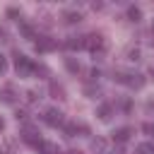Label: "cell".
Returning <instances> with one entry per match:
<instances>
[{"instance_id": "6da1fadb", "label": "cell", "mask_w": 154, "mask_h": 154, "mask_svg": "<svg viewBox=\"0 0 154 154\" xmlns=\"http://www.w3.org/2000/svg\"><path fill=\"white\" fill-rule=\"evenodd\" d=\"M113 77H116L120 84H128L130 89H142V87H144V77L137 75V72H116Z\"/></svg>"}, {"instance_id": "7a4b0ae2", "label": "cell", "mask_w": 154, "mask_h": 154, "mask_svg": "<svg viewBox=\"0 0 154 154\" xmlns=\"http://www.w3.org/2000/svg\"><path fill=\"white\" fill-rule=\"evenodd\" d=\"M14 67H17V75L19 77H29L31 72H36V65L26 55H22V53H14Z\"/></svg>"}, {"instance_id": "3957f363", "label": "cell", "mask_w": 154, "mask_h": 154, "mask_svg": "<svg viewBox=\"0 0 154 154\" xmlns=\"http://www.w3.org/2000/svg\"><path fill=\"white\" fill-rule=\"evenodd\" d=\"M103 46H106V41H103L101 34H89V36H84V48H89L91 53H103Z\"/></svg>"}, {"instance_id": "277c9868", "label": "cell", "mask_w": 154, "mask_h": 154, "mask_svg": "<svg viewBox=\"0 0 154 154\" xmlns=\"http://www.w3.org/2000/svg\"><path fill=\"white\" fill-rule=\"evenodd\" d=\"M43 123L51 125V128H58V125H63V113L58 108H46L43 111Z\"/></svg>"}, {"instance_id": "5b68a950", "label": "cell", "mask_w": 154, "mask_h": 154, "mask_svg": "<svg viewBox=\"0 0 154 154\" xmlns=\"http://www.w3.org/2000/svg\"><path fill=\"white\" fill-rule=\"evenodd\" d=\"M34 48H36V53H51V51L55 48V41H53L51 36H36Z\"/></svg>"}, {"instance_id": "8992f818", "label": "cell", "mask_w": 154, "mask_h": 154, "mask_svg": "<svg viewBox=\"0 0 154 154\" xmlns=\"http://www.w3.org/2000/svg\"><path fill=\"white\" fill-rule=\"evenodd\" d=\"M63 130H65V137H75L77 132H89V128L84 123H67Z\"/></svg>"}, {"instance_id": "52a82bcc", "label": "cell", "mask_w": 154, "mask_h": 154, "mask_svg": "<svg viewBox=\"0 0 154 154\" xmlns=\"http://www.w3.org/2000/svg\"><path fill=\"white\" fill-rule=\"evenodd\" d=\"M22 140H24L26 144H31V147H38V144L43 142V140L38 137V132H36V130H31V128H26V130L22 132Z\"/></svg>"}, {"instance_id": "ba28073f", "label": "cell", "mask_w": 154, "mask_h": 154, "mask_svg": "<svg viewBox=\"0 0 154 154\" xmlns=\"http://www.w3.org/2000/svg\"><path fill=\"white\" fill-rule=\"evenodd\" d=\"M130 135H132V128H116V130H113V142L123 144V142L130 140Z\"/></svg>"}, {"instance_id": "9c48e42d", "label": "cell", "mask_w": 154, "mask_h": 154, "mask_svg": "<svg viewBox=\"0 0 154 154\" xmlns=\"http://www.w3.org/2000/svg\"><path fill=\"white\" fill-rule=\"evenodd\" d=\"M65 48H67V51H79V48H84V36H67Z\"/></svg>"}, {"instance_id": "30bf717a", "label": "cell", "mask_w": 154, "mask_h": 154, "mask_svg": "<svg viewBox=\"0 0 154 154\" xmlns=\"http://www.w3.org/2000/svg\"><path fill=\"white\" fill-rule=\"evenodd\" d=\"M63 22H65V24H77V22H82V12H77V10H65V12H63Z\"/></svg>"}, {"instance_id": "8fae6325", "label": "cell", "mask_w": 154, "mask_h": 154, "mask_svg": "<svg viewBox=\"0 0 154 154\" xmlns=\"http://www.w3.org/2000/svg\"><path fill=\"white\" fill-rule=\"evenodd\" d=\"M36 149H38V154H60L58 144H55V142H46V140H43V142H41Z\"/></svg>"}, {"instance_id": "7c38bea8", "label": "cell", "mask_w": 154, "mask_h": 154, "mask_svg": "<svg viewBox=\"0 0 154 154\" xmlns=\"http://www.w3.org/2000/svg\"><path fill=\"white\" fill-rule=\"evenodd\" d=\"M0 101H5V103H14V87H12V84H5V87H2V91H0Z\"/></svg>"}, {"instance_id": "4fadbf2b", "label": "cell", "mask_w": 154, "mask_h": 154, "mask_svg": "<svg viewBox=\"0 0 154 154\" xmlns=\"http://www.w3.org/2000/svg\"><path fill=\"white\" fill-rule=\"evenodd\" d=\"M96 116H99L101 120H108V118L113 116V103H101V106L96 108Z\"/></svg>"}, {"instance_id": "5bb4252c", "label": "cell", "mask_w": 154, "mask_h": 154, "mask_svg": "<svg viewBox=\"0 0 154 154\" xmlns=\"http://www.w3.org/2000/svg\"><path fill=\"white\" fill-rule=\"evenodd\" d=\"M48 91H51V96H53V99H65V87H63V84H58V82H51Z\"/></svg>"}, {"instance_id": "9a60e30c", "label": "cell", "mask_w": 154, "mask_h": 154, "mask_svg": "<svg viewBox=\"0 0 154 154\" xmlns=\"http://www.w3.org/2000/svg\"><path fill=\"white\" fill-rule=\"evenodd\" d=\"M65 67H67V72H72V75H77V72L82 70V65H79L77 58H65Z\"/></svg>"}, {"instance_id": "2e32d148", "label": "cell", "mask_w": 154, "mask_h": 154, "mask_svg": "<svg viewBox=\"0 0 154 154\" xmlns=\"http://www.w3.org/2000/svg\"><path fill=\"white\" fill-rule=\"evenodd\" d=\"M89 147H91V152H99V154H101V152H106V140H103V137H94Z\"/></svg>"}, {"instance_id": "e0dca14e", "label": "cell", "mask_w": 154, "mask_h": 154, "mask_svg": "<svg viewBox=\"0 0 154 154\" xmlns=\"http://www.w3.org/2000/svg\"><path fill=\"white\" fill-rule=\"evenodd\" d=\"M128 19H130V22H140V19H142V10L135 7V5H130V7H128Z\"/></svg>"}, {"instance_id": "ac0fdd59", "label": "cell", "mask_w": 154, "mask_h": 154, "mask_svg": "<svg viewBox=\"0 0 154 154\" xmlns=\"http://www.w3.org/2000/svg\"><path fill=\"white\" fill-rule=\"evenodd\" d=\"M135 154H154V142H144L135 149Z\"/></svg>"}, {"instance_id": "d6986e66", "label": "cell", "mask_w": 154, "mask_h": 154, "mask_svg": "<svg viewBox=\"0 0 154 154\" xmlns=\"http://www.w3.org/2000/svg\"><path fill=\"white\" fill-rule=\"evenodd\" d=\"M22 34H24L26 38H36V31H34L31 24H22Z\"/></svg>"}, {"instance_id": "ffe728a7", "label": "cell", "mask_w": 154, "mask_h": 154, "mask_svg": "<svg viewBox=\"0 0 154 154\" xmlns=\"http://www.w3.org/2000/svg\"><path fill=\"white\" fill-rule=\"evenodd\" d=\"M84 94H87V96H91V99H96V94H99V87H94V84H87V87H84Z\"/></svg>"}, {"instance_id": "44dd1931", "label": "cell", "mask_w": 154, "mask_h": 154, "mask_svg": "<svg viewBox=\"0 0 154 154\" xmlns=\"http://www.w3.org/2000/svg\"><path fill=\"white\" fill-rule=\"evenodd\" d=\"M38 99H41V94H38V91H34V89H29V91H26V101H29V103H36Z\"/></svg>"}, {"instance_id": "7402d4cb", "label": "cell", "mask_w": 154, "mask_h": 154, "mask_svg": "<svg viewBox=\"0 0 154 154\" xmlns=\"http://www.w3.org/2000/svg\"><path fill=\"white\" fill-rule=\"evenodd\" d=\"M19 14H22V12H19L17 7H10V10H7V17H10V19H14V17H19Z\"/></svg>"}, {"instance_id": "603a6c76", "label": "cell", "mask_w": 154, "mask_h": 154, "mask_svg": "<svg viewBox=\"0 0 154 154\" xmlns=\"http://www.w3.org/2000/svg\"><path fill=\"white\" fill-rule=\"evenodd\" d=\"M5 70H7V58H5L2 53H0V75H2Z\"/></svg>"}, {"instance_id": "cb8c5ba5", "label": "cell", "mask_w": 154, "mask_h": 154, "mask_svg": "<svg viewBox=\"0 0 154 154\" xmlns=\"http://www.w3.org/2000/svg\"><path fill=\"white\" fill-rule=\"evenodd\" d=\"M128 55H130V60H140V51H137V48H135V51L130 48V51H128Z\"/></svg>"}, {"instance_id": "d4e9b609", "label": "cell", "mask_w": 154, "mask_h": 154, "mask_svg": "<svg viewBox=\"0 0 154 154\" xmlns=\"http://www.w3.org/2000/svg\"><path fill=\"white\" fill-rule=\"evenodd\" d=\"M89 75H91V79H94V82H96V79H99V77H101V70H96V67H94V70H91V72H89Z\"/></svg>"}, {"instance_id": "484cf974", "label": "cell", "mask_w": 154, "mask_h": 154, "mask_svg": "<svg viewBox=\"0 0 154 154\" xmlns=\"http://www.w3.org/2000/svg\"><path fill=\"white\" fill-rule=\"evenodd\" d=\"M14 118H17V120H26V113H24V111H17Z\"/></svg>"}, {"instance_id": "4316f807", "label": "cell", "mask_w": 154, "mask_h": 154, "mask_svg": "<svg viewBox=\"0 0 154 154\" xmlns=\"http://www.w3.org/2000/svg\"><path fill=\"white\" fill-rule=\"evenodd\" d=\"M5 36H7V31H5L2 26H0V38H5Z\"/></svg>"}, {"instance_id": "83f0119b", "label": "cell", "mask_w": 154, "mask_h": 154, "mask_svg": "<svg viewBox=\"0 0 154 154\" xmlns=\"http://www.w3.org/2000/svg\"><path fill=\"white\" fill-rule=\"evenodd\" d=\"M5 130V120H2V116H0V132Z\"/></svg>"}, {"instance_id": "f1b7e54d", "label": "cell", "mask_w": 154, "mask_h": 154, "mask_svg": "<svg viewBox=\"0 0 154 154\" xmlns=\"http://www.w3.org/2000/svg\"><path fill=\"white\" fill-rule=\"evenodd\" d=\"M67 154H82V152H77V149H70V152H67Z\"/></svg>"}, {"instance_id": "f546056e", "label": "cell", "mask_w": 154, "mask_h": 154, "mask_svg": "<svg viewBox=\"0 0 154 154\" xmlns=\"http://www.w3.org/2000/svg\"><path fill=\"white\" fill-rule=\"evenodd\" d=\"M152 31H154V24H152Z\"/></svg>"}, {"instance_id": "4dcf8cb0", "label": "cell", "mask_w": 154, "mask_h": 154, "mask_svg": "<svg viewBox=\"0 0 154 154\" xmlns=\"http://www.w3.org/2000/svg\"><path fill=\"white\" fill-rule=\"evenodd\" d=\"M152 135H154V130H152Z\"/></svg>"}, {"instance_id": "1f68e13d", "label": "cell", "mask_w": 154, "mask_h": 154, "mask_svg": "<svg viewBox=\"0 0 154 154\" xmlns=\"http://www.w3.org/2000/svg\"><path fill=\"white\" fill-rule=\"evenodd\" d=\"M0 154H2V152H0Z\"/></svg>"}]
</instances>
